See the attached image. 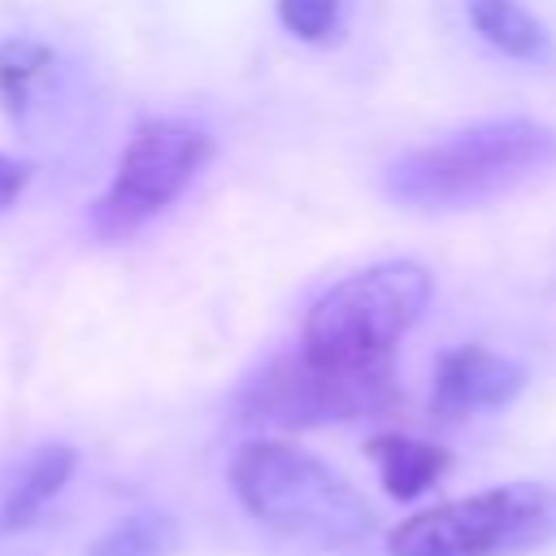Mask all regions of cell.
Masks as SVG:
<instances>
[{
	"label": "cell",
	"instance_id": "cell-2",
	"mask_svg": "<svg viewBox=\"0 0 556 556\" xmlns=\"http://www.w3.org/2000/svg\"><path fill=\"white\" fill-rule=\"evenodd\" d=\"M239 504L287 539L348 547L374 530L365 495L313 452L282 439H248L230 460Z\"/></svg>",
	"mask_w": 556,
	"mask_h": 556
},
{
	"label": "cell",
	"instance_id": "cell-7",
	"mask_svg": "<svg viewBox=\"0 0 556 556\" xmlns=\"http://www.w3.org/2000/svg\"><path fill=\"white\" fill-rule=\"evenodd\" d=\"M526 387V369L482 343H456L434 365L430 408L443 421H465L478 413H495L513 404Z\"/></svg>",
	"mask_w": 556,
	"mask_h": 556
},
{
	"label": "cell",
	"instance_id": "cell-10",
	"mask_svg": "<svg viewBox=\"0 0 556 556\" xmlns=\"http://www.w3.org/2000/svg\"><path fill=\"white\" fill-rule=\"evenodd\" d=\"M465 13H469V26L495 52H504L513 61H534V65L556 61L552 30L521 0H465Z\"/></svg>",
	"mask_w": 556,
	"mask_h": 556
},
{
	"label": "cell",
	"instance_id": "cell-6",
	"mask_svg": "<svg viewBox=\"0 0 556 556\" xmlns=\"http://www.w3.org/2000/svg\"><path fill=\"white\" fill-rule=\"evenodd\" d=\"M395 400L391 369H334L308 352L274 356L239 391V417L261 426H326L378 413Z\"/></svg>",
	"mask_w": 556,
	"mask_h": 556
},
{
	"label": "cell",
	"instance_id": "cell-5",
	"mask_svg": "<svg viewBox=\"0 0 556 556\" xmlns=\"http://www.w3.org/2000/svg\"><path fill=\"white\" fill-rule=\"evenodd\" d=\"M213 161V135L182 117H152L135 126L113 182L91 204L96 239H126L165 213Z\"/></svg>",
	"mask_w": 556,
	"mask_h": 556
},
{
	"label": "cell",
	"instance_id": "cell-14",
	"mask_svg": "<svg viewBox=\"0 0 556 556\" xmlns=\"http://www.w3.org/2000/svg\"><path fill=\"white\" fill-rule=\"evenodd\" d=\"M30 174H35L30 161H17V156H4V152H0V208L17 204V200L26 195Z\"/></svg>",
	"mask_w": 556,
	"mask_h": 556
},
{
	"label": "cell",
	"instance_id": "cell-1",
	"mask_svg": "<svg viewBox=\"0 0 556 556\" xmlns=\"http://www.w3.org/2000/svg\"><path fill=\"white\" fill-rule=\"evenodd\" d=\"M556 165V130L534 117H495L421 143L387 165V195L408 208H473Z\"/></svg>",
	"mask_w": 556,
	"mask_h": 556
},
{
	"label": "cell",
	"instance_id": "cell-11",
	"mask_svg": "<svg viewBox=\"0 0 556 556\" xmlns=\"http://www.w3.org/2000/svg\"><path fill=\"white\" fill-rule=\"evenodd\" d=\"M52 65H56V52L43 39H30V35L0 39V104L13 122H26L43 83L52 78Z\"/></svg>",
	"mask_w": 556,
	"mask_h": 556
},
{
	"label": "cell",
	"instance_id": "cell-13",
	"mask_svg": "<svg viewBox=\"0 0 556 556\" xmlns=\"http://www.w3.org/2000/svg\"><path fill=\"white\" fill-rule=\"evenodd\" d=\"M348 0H278L282 26L304 43H330L343 26Z\"/></svg>",
	"mask_w": 556,
	"mask_h": 556
},
{
	"label": "cell",
	"instance_id": "cell-8",
	"mask_svg": "<svg viewBox=\"0 0 556 556\" xmlns=\"http://www.w3.org/2000/svg\"><path fill=\"white\" fill-rule=\"evenodd\" d=\"M74 465H78V452L70 443H43L30 456H22L0 486V534L30 526L70 482Z\"/></svg>",
	"mask_w": 556,
	"mask_h": 556
},
{
	"label": "cell",
	"instance_id": "cell-12",
	"mask_svg": "<svg viewBox=\"0 0 556 556\" xmlns=\"http://www.w3.org/2000/svg\"><path fill=\"white\" fill-rule=\"evenodd\" d=\"M178 543V526L169 513L156 508H139L130 517H122L117 526H109L87 556H169Z\"/></svg>",
	"mask_w": 556,
	"mask_h": 556
},
{
	"label": "cell",
	"instance_id": "cell-4",
	"mask_svg": "<svg viewBox=\"0 0 556 556\" xmlns=\"http://www.w3.org/2000/svg\"><path fill=\"white\" fill-rule=\"evenodd\" d=\"M556 534V491L504 482L413 513L387 539L391 556H521Z\"/></svg>",
	"mask_w": 556,
	"mask_h": 556
},
{
	"label": "cell",
	"instance_id": "cell-3",
	"mask_svg": "<svg viewBox=\"0 0 556 556\" xmlns=\"http://www.w3.org/2000/svg\"><path fill=\"white\" fill-rule=\"evenodd\" d=\"M430 304V274L417 261H378L313 300L300 352L334 369H391L400 339Z\"/></svg>",
	"mask_w": 556,
	"mask_h": 556
},
{
	"label": "cell",
	"instance_id": "cell-9",
	"mask_svg": "<svg viewBox=\"0 0 556 556\" xmlns=\"http://www.w3.org/2000/svg\"><path fill=\"white\" fill-rule=\"evenodd\" d=\"M365 456L378 465V478H382L387 495L400 500V504L426 495L452 469V452L443 443H430V439H417V434H374L365 443Z\"/></svg>",
	"mask_w": 556,
	"mask_h": 556
}]
</instances>
